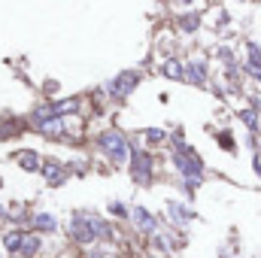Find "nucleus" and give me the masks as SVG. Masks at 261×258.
<instances>
[{
  "mask_svg": "<svg viewBox=\"0 0 261 258\" xmlns=\"http://www.w3.org/2000/svg\"><path fill=\"white\" fill-rule=\"evenodd\" d=\"M34 228H37V231L52 234V231H58V219H55V216H49V213H37V216H34Z\"/></svg>",
  "mask_w": 261,
  "mask_h": 258,
  "instance_id": "8",
  "label": "nucleus"
},
{
  "mask_svg": "<svg viewBox=\"0 0 261 258\" xmlns=\"http://www.w3.org/2000/svg\"><path fill=\"white\" fill-rule=\"evenodd\" d=\"M18 164H21V170H40V155L37 152H21Z\"/></svg>",
  "mask_w": 261,
  "mask_h": 258,
  "instance_id": "15",
  "label": "nucleus"
},
{
  "mask_svg": "<svg viewBox=\"0 0 261 258\" xmlns=\"http://www.w3.org/2000/svg\"><path fill=\"white\" fill-rule=\"evenodd\" d=\"M146 140H149V143H161V140H164V131L161 128H149L146 131Z\"/></svg>",
  "mask_w": 261,
  "mask_h": 258,
  "instance_id": "18",
  "label": "nucleus"
},
{
  "mask_svg": "<svg viewBox=\"0 0 261 258\" xmlns=\"http://www.w3.org/2000/svg\"><path fill=\"white\" fill-rule=\"evenodd\" d=\"M200 21H203V18H200L197 12H186V15H179V31H182V34H195L197 28H200Z\"/></svg>",
  "mask_w": 261,
  "mask_h": 258,
  "instance_id": "9",
  "label": "nucleus"
},
{
  "mask_svg": "<svg viewBox=\"0 0 261 258\" xmlns=\"http://www.w3.org/2000/svg\"><path fill=\"white\" fill-rule=\"evenodd\" d=\"M161 73H164L167 79H186V76H189V73H186V67L179 64V61H173V58L161 64Z\"/></svg>",
  "mask_w": 261,
  "mask_h": 258,
  "instance_id": "10",
  "label": "nucleus"
},
{
  "mask_svg": "<svg viewBox=\"0 0 261 258\" xmlns=\"http://www.w3.org/2000/svg\"><path fill=\"white\" fill-rule=\"evenodd\" d=\"M219 143H222L225 149H234V140H231V134H219Z\"/></svg>",
  "mask_w": 261,
  "mask_h": 258,
  "instance_id": "19",
  "label": "nucleus"
},
{
  "mask_svg": "<svg viewBox=\"0 0 261 258\" xmlns=\"http://www.w3.org/2000/svg\"><path fill=\"white\" fill-rule=\"evenodd\" d=\"M255 170L261 173V158H255Z\"/></svg>",
  "mask_w": 261,
  "mask_h": 258,
  "instance_id": "21",
  "label": "nucleus"
},
{
  "mask_svg": "<svg viewBox=\"0 0 261 258\" xmlns=\"http://www.w3.org/2000/svg\"><path fill=\"white\" fill-rule=\"evenodd\" d=\"M134 222H137L143 231H149V234L155 231V216H152L149 210H143V207H134Z\"/></svg>",
  "mask_w": 261,
  "mask_h": 258,
  "instance_id": "7",
  "label": "nucleus"
},
{
  "mask_svg": "<svg viewBox=\"0 0 261 258\" xmlns=\"http://www.w3.org/2000/svg\"><path fill=\"white\" fill-rule=\"evenodd\" d=\"M43 170H46V179H49V186H61L67 179V170L58 164V161H46L43 164Z\"/></svg>",
  "mask_w": 261,
  "mask_h": 258,
  "instance_id": "6",
  "label": "nucleus"
},
{
  "mask_svg": "<svg viewBox=\"0 0 261 258\" xmlns=\"http://www.w3.org/2000/svg\"><path fill=\"white\" fill-rule=\"evenodd\" d=\"M70 234H73V240H79V243H94L97 237H110V225H107L100 216H91V213H73Z\"/></svg>",
  "mask_w": 261,
  "mask_h": 258,
  "instance_id": "1",
  "label": "nucleus"
},
{
  "mask_svg": "<svg viewBox=\"0 0 261 258\" xmlns=\"http://www.w3.org/2000/svg\"><path fill=\"white\" fill-rule=\"evenodd\" d=\"M189 79H192L195 85H203V79H206V64H203V61H192V64H189Z\"/></svg>",
  "mask_w": 261,
  "mask_h": 258,
  "instance_id": "13",
  "label": "nucleus"
},
{
  "mask_svg": "<svg viewBox=\"0 0 261 258\" xmlns=\"http://www.w3.org/2000/svg\"><path fill=\"white\" fill-rule=\"evenodd\" d=\"M110 213H113V216H125V213H128V210H125V207H122V203H119V200H116V203H113V207H110Z\"/></svg>",
  "mask_w": 261,
  "mask_h": 258,
  "instance_id": "20",
  "label": "nucleus"
},
{
  "mask_svg": "<svg viewBox=\"0 0 261 258\" xmlns=\"http://www.w3.org/2000/svg\"><path fill=\"white\" fill-rule=\"evenodd\" d=\"M100 149H103V152H107L116 164L128 161V152H130L128 140H125L119 131H107V134H100Z\"/></svg>",
  "mask_w": 261,
  "mask_h": 258,
  "instance_id": "3",
  "label": "nucleus"
},
{
  "mask_svg": "<svg viewBox=\"0 0 261 258\" xmlns=\"http://www.w3.org/2000/svg\"><path fill=\"white\" fill-rule=\"evenodd\" d=\"M170 219H173V222H192L195 213H192L189 207H182V203H170Z\"/></svg>",
  "mask_w": 261,
  "mask_h": 258,
  "instance_id": "12",
  "label": "nucleus"
},
{
  "mask_svg": "<svg viewBox=\"0 0 261 258\" xmlns=\"http://www.w3.org/2000/svg\"><path fill=\"white\" fill-rule=\"evenodd\" d=\"M152 167H155V161H152L143 149L130 146V176H134L140 186H146V183L152 179Z\"/></svg>",
  "mask_w": 261,
  "mask_h": 258,
  "instance_id": "4",
  "label": "nucleus"
},
{
  "mask_svg": "<svg viewBox=\"0 0 261 258\" xmlns=\"http://www.w3.org/2000/svg\"><path fill=\"white\" fill-rule=\"evenodd\" d=\"M173 164H176V170H179L182 176H203V161L197 158L186 143L176 146V152H173Z\"/></svg>",
  "mask_w": 261,
  "mask_h": 258,
  "instance_id": "2",
  "label": "nucleus"
},
{
  "mask_svg": "<svg viewBox=\"0 0 261 258\" xmlns=\"http://www.w3.org/2000/svg\"><path fill=\"white\" fill-rule=\"evenodd\" d=\"M40 249V237H24V243H21V255L24 258H34V252Z\"/></svg>",
  "mask_w": 261,
  "mask_h": 258,
  "instance_id": "16",
  "label": "nucleus"
},
{
  "mask_svg": "<svg viewBox=\"0 0 261 258\" xmlns=\"http://www.w3.org/2000/svg\"><path fill=\"white\" fill-rule=\"evenodd\" d=\"M140 82V73H130V70H122L116 79H110L107 82V91L113 94V97H125V94H130L134 91V85Z\"/></svg>",
  "mask_w": 261,
  "mask_h": 258,
  "instance_id": "5",
  "label": "nucleus"
},
{
  "mask_svg": "<svg viewBox=\"0 0 261 258\" xmlns=\"http://www.w3.org/2000/svg\"><path fill=\"white\" fill-rule=\"evenodd\" d=\"M240 119H243V122H246V128H258V116H255V113H252V110H240Z\"/></svg>",
  "mask_w": 261,
  "mask_h": 258,
  "instance_id": "17",
  "label": "nucleus"
},
{
  "mask_svg": "<svg viewBox=\"0 0 261 258\" xmlns=\"http://www.w3.org/2000/svg\"><path fill=\"white\" fill-rule=\"evenodd\" d=\"M176 3H186V6H192V3H195V0H176Z\"/></svg>",
  "mask_w": 261,
  "mask_h": 258,
  "instance_id": "22",
  "label": "nucleus"
},
{
  "mask_svg": "<svg viewBox=\"0 0 261 258\" xmlns=\"http://www.w3.org/2000/svg\"><path fill=\"white\" fill-rule=\"evenodd\" d=\"M246 55H249L246 70H249V73H252V70H261V49H258V43H249V46H246Z\"/></svg>",
  "mask_w": 261,
  "mask_h": 258,
  "instance_id": "14",
  "label": "nucleus"
},
{
  "mask_svg": "<svg viewBox=\"0 0 261 258\" xmlns=\"http://www.w3.org/2000/svg\"><path fill=\"white\" fill-rule=\"evenodd\" d=\"M21 243H24V234H21V231H9V234H3V249H6V252H18Z\"/></svg>",
  "mask_w": 261,
  "mask_h": 258,
  "instance_id": "11",
  "label": "nucleus"
}]
</instances>
